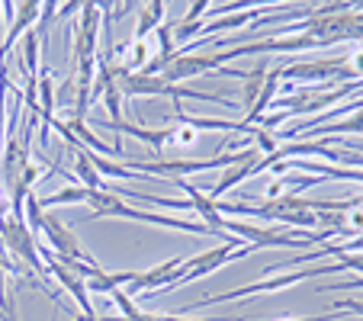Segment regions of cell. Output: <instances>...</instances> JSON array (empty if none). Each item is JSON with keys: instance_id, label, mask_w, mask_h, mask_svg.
Masks as SVG:
<instances>
[{"instance_id": "obj_1", "label": "cell", "mask_w": 363, "mask_h": 321, "mask_svg": "<svg viewBox=\"0 0 363 321\" xmlns=\"http://www.w3.org/2000/svg\"><path fill=\"white\" fill-rule=\"evenodd\" d=\"M90 215L94 219H132V222H148V225H161V228H174V232H186V235H199V238H225L232 241V235L213 232L203 222H190V219H177V215H161V212H148V209H135V205H125L123 196L110 190H87Z\"/></svg>"}, {"instance_id": "obj_2", "label": "cell", "mask_w": 363, "mask_h": 321, "mask_svg": "<svg viewBox=\"0 0 363 321\" xmlns=\"http://www.w3.org/2000/svg\"><path fill=\"white\" fill-rule=\"evenodd\" d=\"M0 244L7 247L10 254H16L20 260H26V266H29V274L33 276H48V266H45V260H42L39 244H35L26 219H20V215H13V212H10L7 219H0Z\"/></svg>"}, {"instance_id": "obj_3", "label": "cell", "mask_w": 363, "mask_h": 321, "mask_svg": "<svg viewBox=\"0 0 363 321\" xmlns=\"http://www.w3.org/2000/svg\"><path fill=\"white\" fill-rule=\"evenodd\" d=\"M238 247H241L238 238H235V241H222V244L213 247V251H203V254H196V257L184 260V266L177 270L171 289L186 286V283H193V280H203V276L216 274L219 266H225L228 260H238ZM171 289H167V293H171Z\"/></svg>"}, {"instance_id": "obj_4", "label": "cell", "mask_w": 363, "mask_h": 321, "mask_svg": "<svg viewBox=\"0 0 363 321\" xmlns=\"http://www.w3.org/2000/svg\"><path fill=\"white\" fill-rule=\"evenodd\" d=\"M100 16L103 7L96 4H84L81 7V26H77V52H74V62H96V29H100Z\"/></svg>"}, {"instance_id": "obj_5", "label": "cell", "mask_w": 363, "mask_h": 321, "mask_svg": "<svg viewBox=\"0 0 363 321\" xmlns=\"http://www.w3.org/2000/svg\"><path fill=\"white\" fill-rule=\"evenodd\" d=\"M100 129H113L116 135H132L145 145L148 151H161L167 145L177 142V125H164V129H145V125L132 123H100Z\"/></svg>"}, {"instance_id": "obj_6", "label": "cell", "mask_w": 363, "mask_h": 321, "mask_svg": "<svg viewBox=\"0 0 363 321\" xmlns=\"http://www.w3.org/2000/svg\"><path fill=\"white\" fill-rule=\"evenodd\" d=\"M180 266H184V260L171 257L161 266H151V270H145V274H135V280L129 283V295L132 293H167Z\"/></svg>"}, {"instance_id": "obj_7", "label": "cell", "mask_w": 363, "mask_h": 321, "mask_svg": "<svg viewBox=\"0 0 363 321\" xmlns=\"http://www.w3.org/2000/svg\"><path fill=\"white\" fill-rule=\"evenodd\" d=\"M177 186L186 193V196H190V205H193V209H196V215H199V219H203V225H209V228H213V232L228 235V232H225V215H222V212L216 209V203H213V199H209V196H206V193L199 190V186L184 184V180H177Z\"/></svg>"}, {"instance_id": "obj_8", "label": "cell", "mask_w": 363, "mask_h": 321, "mask_svg": "<svg viewBox=\"0 0 363 321\" xmlns=\"http://www.w3.org/2000/svg\"><path fill=\"white\" fill-rule=\"evenodd\" d=\"M267 74H270V64H267V62H257V68H247L245 74H241V84H245V90H241V103H245V116L254 110V103L261 100L264 84H267Z\"/></svg>"}, {"instance_id": "obj_9", "label": "cell", "mask_w": 363, "mask_h": 321, "mask_svg": "<svg viewBox=\"0 0 363 321\" xmlns=\"http://www.w3.org/2000/svg\"><path fill=\"white\" fill-rule=\"evenodd\" d=\"M302 135L308 138H335V135H363V110L350 113V116L344 119H335V123H325V125H315V129L302 132Z\"/></svg>"}, {"instance_id": "obj_10", "label": "cell", "mask_w": 363, "mask_h": 321, "mask_svg": "<svg viewBox=\"0 0 363 321\" xmlns=\"http://www.w3.org/2000/svg\"><path fill=\"white\" fill-rule=\"evenodd\" d=\"M74 177L84 190H103V177L96 174L94 161H90V151L87 148H77L74 151Z\"/></svg>"}, {"instance_id": "obj_11", "label": "cell", "mask_w": 363, "mask_h": 321, "mask_svg": "<svg viewBox=\"0 0 363 321\" xmlns=\"http://www.w3.org/2000/svg\"><path fill=\"white\" fill-rule=\"evenodd\" d=\"M341 312H325V315H308V318H280V321H341Z\"/></svg>"}, {"instance_id": "obj_12", "label": "cell", "mask_w": 363, "mask_h": 321, "mask_svg": "<svg viewBox=\"0 0 363 321\" xmlns=\"http://www.w3.org/2000/svg\"><path fill=\"white\" fill-rule=\"evenodd\" d=\"M341 312H354V315H363V299H344V302H335Z\"/></svg>"}, {"instance_id": "obj_13", "label": "cell", "mask_w": 363, "mask_h": 321, "mask_svg": "<svg viewBox=\"0 0 363 321\" xmlns=\"http://www.w3.org/2000/svg\"><path fill=\"white\" fill-rule=\"evenodd\" d=\"M151 321H193L184 315H151ZM206 321H228V318H206Z\"/></svg>"}]
</instances>
